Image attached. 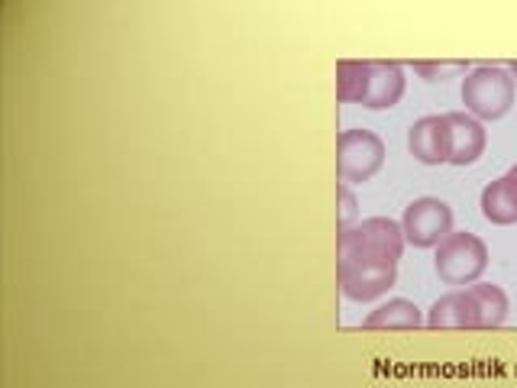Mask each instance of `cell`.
Masks as SVG:
<instances>
[{"instance_id": "7c38bea8", "label": "cell", "mask_w": 517, "mask_h": 388, "mask_svg": "<svg viewBox=\"0 0 517 388\" xmlns=\"http://www.w3.org/2000/svg\"><path fill=\"white\" fill-rule=\"evenodd\" d=\"M366 330H417L424 327V311L408 298H388L362 321Z\"/></svg>"}, {"instance_id": "ac0fdd59", "label": "cell", "mask_w": 517, "mask_h": 388, "mask_svg": "<svg viewBox=\"0 0 517 388\" xmlns=\"http://www.w3.org/2000/svg\"><path fill=\"white\" fill-rule=\"evenodd\" d=\"M508 178H511V182H514V185H517V165H514V169L508 172Z\"/></svg>"}, {"instance_id": "7a4b0ae2", "label": "cell", "mask_w": 517, "mask_h": 388, "mask_svg": "<svg viewBox=\"0 0 517 388\" xmlns=\"http://www.w3.org/2000/svg\"><path fill=\"white\" fill-rule=\"evenodd\" d=\"M514 91H517V85H514L508 68L479 65L466 72L459 97H463V104H466V114H472L475 120H498L511 110Z\"/></svg>"}, {"instance_id": "4fadbf2b", "label": "cell", "mask_w": 517, "mask_h": 388, "mask_svg": "<svg viewBox=\"0 0 517 388\" xmlns=\"http://www.w3.org/2000/svg\"><path fill=\"white\" fill-rule=\"evenodd\" d=\"M469 295L475 301V311H479V330H495V327L505 324V317L511 311L505 288L488 285V282H475V285H469Z\"/></svg>"}, {"instance_id": "52a82bcc", "label": "cell", "mask_w": 517, "mask_h": 388, "mask_svg": "<svg viewBox=\"0 0 517 388\" xmlns=\"http://www.w3.org/2000/svg\"><path fill=\"white\" fill-rule=\"evenodd\" d=\"M408 152L421 165L450 162V123H446V114L414 120L408 127Z\"/></svg>"}, {"instance_id": "e0dca14e", "label": "cell", "mask_w": 517, "mask_h": 388, "mask_svg": "<svg viewBox=\"0 0 517 388\" xmlns=\"http://www.w3.org/2000/svg\"><path fill=\"white\" fill-rule=\"evenodd\" d=\"M508 72H511V78H514V85H517V59H514V62L508 65Z\"/></svg>"}, {"instance_id": "3957f363", "label": "cell", "mask_w": 517, "mask_h": 388, "mask_svg": "<svg viewBox=\"0 0 517 388\" xmlns=\"http://www.w3.org/2000/svg\"><path fill=\"white\" fill-rule=\"evenodd\" d=\"M433 269H437L440 282L466 288L475 285L488 269V246L482 237H475L469 230H453L437 246V256H433Z\"/></svg>"}, {"instance_id": "ba28073f", "label": "cell", "mask_w": 517, "mask_h": 388, "mask_svg": "<svg viewBox=\"0 0 517 388\" xmlns=\"http://www.w3.org/2000/svg\"><path fill=\"white\" fill-rule=\"evenodd\" d=\"M424 324L430 330H479V311H475L469 288H456L433 301L424 314Z\"/></svg>"}, {"instance_id": "6da1fadb", "label": "cell", "mask_w": 517, "mask_h": 388, "mask_svg": "<svg viewBox=\"0 0 517 388\" xmlns=\"http://www.w3.org/2000/svg\"><path fill=\"white\" fill-rule=\"evenodd\" d=\"M404 253L401 224L391 217H369L356 227L340 230L337 237V259H369V262H391L398 266Z\"/></svg>"}, {"instance_id": "8992f818", "label": "cell", "mask_w": 517, "mask_h": 388, "mask_svg": "<svg viewBox=\"0 0 517 388\" xmlns=\"http://www.w3.org/2000/svg\"><path fill=\"white\" fill-rule=\"evenodd\" d=\"M337 282L340 291L356 304L385 298L398 282V266L369 259H337Z\"/></svg>"}, {"instance_id": "5bb4252c", "label": "cell", "mask_w": 517, "mask_h": 388, "mask_svg": "<svg viewBox=\"0 0 517 388\" xmlns=\"http://www.w3.org/2000/svg\"><path fill=\"white\" fill-rule=\"evenodd\" d=\"M369 75H372L369 62H359V59L337 62V101L340 104H366Z\"/></svg>"}, {"instance_id": "9c48e42d", "label": "cell", "mask_w": 517, "mask_h": 388, "mask_svg": "<svg viewBox=\"0 0 517 388\" xmlns=\"http://www.w3.org/2000/svg\"><path fill=\"white\" fill-rule=\"evenodd\" d=\"M446 123H450V165H472L482 159L485 152V127L482 120H475L466 110H453V114H446Z\"/></svg>"}, {"instance_id": "8fae6325", "label": "cell", "mask_w": 517, "mask_h": 388, "mask_svg": "<svg viewBox=\"0 0 517 388\" xmlns=\"http://www.w3.org/2000/svg\"><path fill=\"white\" fill-rule=\"evenodd\" d=\"M479 207H482V217L488 220V224H495V227L517 224V185L508 175L495 178L492 185L482 188Z\"/></svg>"}, {"instance_id": "2e32d148", "label": "cell", "mask_w": 517, "mask_h": 388, "mask_svg": "<svg viewBox=\"0 0 517 388\" xmlns=\"http://www.w3.org/2000/svg\"><path fill=\"white\" fill-rule=\"evenodd\" d=\"M356 214H359L356 194H353V188L340 182V188H337V224H340V230H346L349 224H353Z\"/></svg>"}, {"instance_id": "30bf717a", "label": "cell", "mask_w": 517, "mask_h": 388, "mask_svg": "<svg viewBox=\"0 0 517 388\" xmlns=\"http://www.w3.org/2000/svg\"><path fill=\"white\" fill-rule=\"evenodd\" d=\"M372 75H369V97L362 107L369 110H388L395 107L404 88H408V78H404V68L398 62H382V59H372Z\"/></svg>"}, {"instance_id": "9a60e30c", "label": "cell", "mask_w": 517, "mask_h": 388, "mask_svg": "<svg viewBox=\"0 0 517 388\" xmlns=\"http://www.w3.org/2000/svg\"><path fill=\"white\" fill-rule=\"evenodd\" d=\"M466 72H469L466 62H414V75H421L424 81H446Z\"/></svg>"}, {"instance_id": "277c9868", "label": "cell", "mask_w": 517, "mask_h": 388, "mask_svg": "<svg viewBox=\"0 0 517 388\" xmlns=\"http://www.w3.org/2000/svg\"><path fill=\"white\" fill-rule=\"evenodd\" d=\"M385 165V143L372 130H343L337 136V178L343 185H366Z\"/></svg>"}, {"instance_id": "5b68a950", "label": "cell", "mask_w": 517, "mask_h": 388, "mask_svg": "<svg viewBox=\"0 0 517 388\" xmlns=\"http://www.w3.org/2000/svg\"><path fill=\"white\" fill-rule=\"evenodd\" d=\"M401 233L417 249H437L453 233V207L443 198H414L401 214Z\"/></svg>"}]
</instances>
